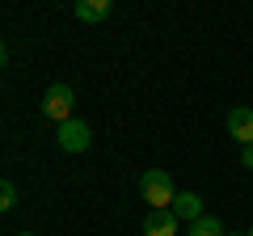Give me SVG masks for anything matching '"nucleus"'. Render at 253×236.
Instances as JSON below:
<instances>
[{
	"instance_id": "obj_13",
	"label": "nucleus",
	"mask_w": 253,
	"mask_h": 236,
	"mask_svg": "<svg viewBox=\"0 0 253 236\" xmlns=\"http://www.w3.org/2000/svg\"><path fill=\"white\" fill-rule=\"evenodd\" d=\"M249 236H253V228H249Z\"/></svg>"
},
{
	"instance_id": "obj_6",
	"label": "nucleus",
	"mask_w": 253,
	"mask_h": 236,
	"mask_svg": "<svg viewBox=\"0 0 253 236\" xmlns=\"http://www.w3.org/2000/svg\"><path fill=\"white\" fill-rule=\"evenodd\" d=\"M173 215L177 219H186V224H194V219H203V198L194 190H186V194H177V198H173Z\"/></svg>"
},
{
	"instance_id": "obj_3",
	"label": "nucleus",
	"mask_w": 253,
	"mask_h": 236,
	"mask_svg": "<svg viewBox=\"0 0 253 236\" xmlns=\"http://www.w3.org/2000/svg\"><path fill=\"white\" fill-rule=\"evenodd\" d=\"M59 152H68V156H81V152H89V144H93V131H89V122L84 118H68L59 127Z\"/></svg>"
},
{
	"instance_id": "obj_11",
	"label": "nucleus",
	"mask_w": 253,
	"mask_h": 236,
	"mask_svg": "<svg viewBox=\"0 0 253 236\" xmlns=\"http://www.w3.org/2000/svg\"><path fill=\"white\" fill-rule=\"evenodd\" d=\"M228 236H249V232H228Z\"/></svg>"
},
{
	"instance_id": "obj_9",
	"label": "nucleus",
	"mask_w": 253,
	"mask_h": 236,
	"mask_svg": "<svg viewBox=\"0 0 253 236\" xmlns=\"http://www.w3.org/2000/svg\"><path fill=\"white\" fill-rule=\"evenodd\" d=\"M13 207H17V186L4 182L0 186V211H13Z\"/></svg>"
},
{
	"instance_id": "obj_4",
	"label": "nucleus",
	"mask_w": 253,
	"mask_h": 236,
	"mask_svg": "<svg viewBox=\"0 0 253 236\" xmlns=\"http://www.w3.org/2000/svg\"><path fill=\"white\" fill-rule=\"evenodd\" d=\"M228 135H232L241 148H249V144H253V110H249V106L228 110Z\"/></svg>"
},
{
	"instance_id": "obj_1",
	"label": "nucleus",
	"mask_w": 253,
	"mask_h": 236,
	"mask_svg": "<svg viewBox=\"0 0 253 236\" xmlns=\"http://www.w3.org/2000/svg\"><path fill=\"white\" fill-rule=\"evenodd\" d=\"M139 194H144V202H152V211H169L173 198H177L173 177L165 169H148L144 177H139Z\"/></svg>"
},
{
	"instance_id": "obj_5",
	"label": "nucleus",
	"mask_w": 253,
	"mask_h": 236,
	"mask_svg": "<svg viewBox=\"0 0 253 236\" xmlns=\"http://www.w3.org/2000/svg\"><path fill=\"white\" fill-rule=\"evenodd\" d=\"M177 224H181V219L173 215V211H148L144 236H177Z\"/></svg>"
},
{
	"instance_id": "obj_10",
	"label": "nucleus",
	"mask_w": 253,
	"mask_h": 236,
	"mask_svg": "<svg viewBox=\"0 0 253 236\" xmlns=\"http://www.w3.org/2000/svg\"><path fill=\"white\" fill-rule=\"evenodd\" d=\"M241 164H245V169H253V144L241 148Z\"/></svg>"
},
{
	"instance_id": "obj_7",
	"label": "nucleus",
	"mask_w": 253,
	"mask_h": 236,
	"mask_svg": "<svg viewBox=\"0 0 253 236\" xmlns=\"http://www.w3.org/2000/svg\"><path fill=\"white\" fill-rule=\"evenodd\" d=\"M72 13H76L81 21H106L110 13H114V4H110V0H76Z\"/></svg>"
},
{
	"instance_id": "obj_2",
	"label": "nucleus",
	"mask_w": 253,
	"mask_h": 236,
	"mask_svg": "<svg viewBox=\"0 0 253 236\" xmlns=\"http://www.w3.org/2000/svg\"><path fill=\"white\" fill-rule=\"evenodd\" d=\"M72 106H76V93H72V84H51V89L42 93V114L51 118V122H68L72 118Z\"/></svg>"
},
{
	"instance_id": "obj_8",
	"label": "nucleus",
	"mask_w": 253,
	"mask_h": 236,
	"mask_svg": "<svg viewBox=\"0 0 253 236\" xmlns=\"http://www.w3.org/2000/svg\"><path fill=\"white\" fill-rule=\"evenodd\" d=\"M186 236H228V232H224V224H219L215 215H203V219H194V224H190Z\"/></svg>"
},
{
	"instance_id": "obj_12",
	"label": "nucleus",
	"mask_w": 253,
	"mask_h": 236,
	"mask_svg": "<svg viewBox=\"0 0 253 236\" xmlns=\"http://www.w3.org/2000/svg\"><path fill=\"white\" fill-rule=\"evenodd\" d=\"M13 236H34V232H13Z\"/></svg>"
}]
</instances>
